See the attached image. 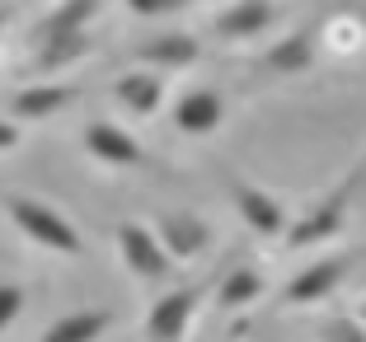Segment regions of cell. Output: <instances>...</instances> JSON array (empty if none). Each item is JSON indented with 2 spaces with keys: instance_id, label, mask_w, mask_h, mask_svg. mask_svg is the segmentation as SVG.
<instances>
[{
  "instance_id": "obj_13",
  "label": "cell",
  "mask_w": 366,
  "mask_h": 342,
  "mask_svg": "<svg viewBox=\"0 0 366 342\" xmlns=\"http://www.w3.org/2000/svg\"><path fill=\"white\" fill-rule=\"evenodd\" d=\"M197 56H202V43H197L193 33L183 29H169V33H155V38H146V43L137 47V61L151 66V71H188V66H197Z\"/></svg>"
},
{
  "instance_id": "obj_19",
  "label": "cell",
  "mask_w": 366,
  "mask_h": 342,
  "mask_svg": "<svg viewBox=\"0 0 366 342\" xmlns=\"http://www.w3.org/2000/svg\"><path fill=\"white\" fill-rule=\"evenodd\" d=\"M320 43H324L329 56H357L362 52V19H357V14H334V19H324Z\"/></svg>"
},
{
  "instance_id": "obj_24",
  "label": "cell",
  "mask_w": 366,
  "mask_h": 342,
  "mask_svg": "<svg viewBox=\"0 0 366 342\" xmlns=\"http://www.w3.org/2000/svg\"><path fill=\"white\" fill-rule=\"evenodd\" d=\"M0 29H5V10H0Z\"/></svg>"
},
{
  "instance_id": "obj_5",
  "label": "cell",
  "mask_w": 366,
  "mask_h": 342,
  "mask_svg": "<svg viewBox=\"0 0 366 342\" xmlns=\"http://www.w3.org/2000/svg\"><path fill=\"white\" fill-rule=\"evenodd\" d=\"M151 230L174 263H193V258H202L212 248V225L197 211H160L151 221Z\"/></svg>"
},
{
  "instance_id": "obj_8",
  "label": "cell",
  "mask_w": 366,
  "mask_h": 342,
  "mask_svg": "<svg viewBox=\"0 0 366 342\" xmlns=\"http://www.w3.org/2000/svg\"><path fill=\"white\" fill-rule=\"evenodd\" d=\"M272 24H277V5H272V0H226V5L212 14V33L221 43L263 38Z\"/></svg>"
},
{
  "instance_id": "obj_4",
  "label": "cell",
  "mask_w": 366,
  "mask_h": 342,
  "mask_svg": "<svg viewBox=\"0 0 366 342\" xmlns=\"http://www.w3.org/2000/svg\"><path fill=\"white\" fill-rule=\"evenodd\" d=\"M113 244H118L122 268H127L137 281H146V286H160V281H169L174 268H179V263H174V258L160 248L155 230H151V225H141V221H122L118 230H113Z\"/></svg>"
},
{
  "instance_id": "obj_3",
  "label": "cell",
  "mask_w": 366,
  "mask_h": 342,
  "mask_svg": "<svg viewBox=\"0 0 366 342\" xmlns=\"http://www.w3.org/2000/svg\"><path fill=\"white\" fill-rule=\"evenodd\" d=\"M207 296H212V277L160 291V300H155L151 314H146V342H188L193 319H197Z\"/></svg>"
},
{
  "instance_id": "obj_15",
  "label": "cell",
  "mask_w": 366,
  "mask_h": 342,
  "mask_svg": "<svg viewBox=\"0 0 366 342\" xmlns=\"http://www.w3.org/2000/svg\"><path fill=\"white\" fill-rule=\"evenodd\" d=\"M108 0H61L56 10H47L43 19L29 29V43H47V38H61V33H85L89 19H99V10H104Z\"/></svg>"
},
{
  "instance_id": "obj_1",
  "label": "cell",
  "mask_w": 366,
  "mask_h": 342,
  "mask_svg": "<svg viewBox=\"0 0 366 342\" xmlns=\"http://www.w3.org/2000/svg\"><path fill=\"white\" fill-rule=\"evenodd\" d=\"M357 193H362V164H352L334 193L315 197V202L287 225V235H282V239H287V248H315V244L338 239V235H343V225H347V216H352Z\"/></svg>"
},
{
  "instance_id": "obj_11",
  "label": "cell",
  "mask_w": 366,
  "mask_h": 342,
  "mask_svg": "<svg viewBox=\"0 0 366 342\" xmlns=\"http://www.w3.org/2000/svg\"><path fill=\"white\" fill-rule=\"evenodd\" d=\"M76 104V89L61 85V80H38V85H24L10 94V118L14 122H43V118H56L66 108Z\"/></svg>"
},
{
  "instance_id": "obj_17",
  "label": "cell",
  "mask_w": 366,
  "mask_h": 342,
  "mask_svg": "<svg viewBox=\"0 0 366 342\" xmlns=\"http://www.w3.org/2000/svg\"><path fill=\"white\" fill-rule=\"evenodd\" d=\"M216 286V310H249L254 300H263V291H268V277H263L259 268H230L221 281H212Z\"/></svg>"
},
{
  "instance_id": "obj_2",
  "label": "cell",
  "mask_w": 366,
  "mask_h": 342,
  "mask_svg": "<svg viewBox=\"0 0 366 342\" xmlns=\"http://www.w3.org/2000/svg\"><path fill=\"white\" fill-rule=\"evenodd\" d=\"M5 221L19 230L29 244L47 248V253H66V258H80L85 253V239H80V230L71 221H66L61 211H56L52 202H43V197H5Z\"/></svg>"
},
{
  "instance_id": "obj_22",
  "label": "cell",
  "mask_w": 366,
  "mask_h": 342,
  "mask_svg": "<svg viewBox=\"0 0 366 342\" xmlns=\"http://www.w3.org/2000/svg\"><path fill=\"white\" fill-rule=\"evenodd\" d=\"M137 19H169V14H179V10H188L193 0H122Z\"/></svg>"
},
{
  "instance_id": "obj_16",
  "label": "cell",
  "mask_w": 366,
  "mask_h": 342,
  "mask_svg": "<svg viewBox=\"0 0 366 342\" xmlns=\"http://www.w3.org/2000/svg\"><path fill=\"white\" fill-rule=\"evenodd\" d=\"M33 71L38 75H56L66 71V66H80L85 56H94V33H61V38H47V43L33 47Z\"/></svg>"
},
{
  "instance_id": "obj_9",
  "label": "cell",
  "mask_w": 366,
  "mask_h": 342,
  "mask_svg": "<svg viewBox=\"0 0 366 342\" xmlns=\"http://www.w3.org/2000/svg\"><path fill=\"white\" fill-rule=\"evenodd\" d=\"M80 141H85V150L99 164H108V169H137V164H146L141 141L127 127H118V122H89Z\"/></svg>"
},
{
  "instance_id": "obj_14",
  "label": "cell",
  "mask_w": 366,
  "mask_h": 342,
  "mask_svg": "<svg viewBox=\"0 0 366 342\" xmlns=\"http://www.w3.org/2000/svg\"><path fill=\"white\" fill-rule=\"evenodd\" d=\"M315 61H320V33L315 29H296L263 52V66L272 75H305Z\"/></svg>"
},
{
  "instance_id": "obj_18",
  "label": "cell",
  "mask_w": 366,
  "mask_h": 342,
  "mask_svg": "<svg viewBox=\"0 0 366 342\" xmlns=\"http://www.w3.org/2000/svg\"><path fill=\"white\" fill-rule=\"evenodd\" d=\"M108 328H113V314L108 310H71V314L47 323V333L38 342H99Z\"/></svg>"
},
{
  "instance_id": "obj_12",
  "label": "cell",
  "mask_w": 366,
  "mask_h": 342,
  "mask_svg": "<svg viewBox=\"0 0 366 342\" xmlns=\"http://www.w3.org/2000/svg\"><path fill=\"white\" fill-rule=\"evenodd\" d=\"M221 122H226V99L212 85L188 89V94L174 104V127H179L183 136H212Z\"/></svg>"
},
{
  "instance_id": "obj_20",
  "label": "cell",
  "mask_w": 366,
  "mask_h": 342,
  "mask_svg": "<svg viewBox=\"0 0 366 342\" xmlns=\"http://www.w3.org/2000/svg\"><path fill=\"white\" fill-rule=\"evenodd\" d=\"M315 342H366V338H362V323H357L352 314H334V319L320 323Z\"/></svg>"
},
{
  "instance_id": "obj_23",
  "label": "cell",
  "mask_w": 366,
  "mask_h": 342,
  "mask_svg": "<svg viewBox=\"0 0 366 342\" xmlns=\"http://www.w3.org/2000/svg\"><path fill=\"white\" fill-rule=\"evenodd\" d=\"M19 136H24V131H19V122L0 118V150H14V146H19Z\"/></svg>"
},
{
  "instance_id": "obj_6",
  "label": "cell",
  "mask_w": 366,
  "mask_h": 342,
  "mask_svg": "<svg viewBox=\"0 0 366 342\" xmlns=\"http://www.w3.org/2000/svg\"><path fill=\"white\" fill-rule=\"evenodd\" d=\"M347 268H352V253H324L320 263L301 268L287 286H282V305H320V300H329L338 286H343Z\"/></svg>"
},
{
  "instance_id": "obj_7",
  "label": "cell",
  "mask_w": 366,
  "mask_h": 342,
  "mask_svg": "<svg viewBox=\"0 0 366 342\" xmlns=\"http://www.w3.org/2000/svg\"><path fill=\"white\" fill-rule=\"evenodd\" d=\"M230 197H235V211H239V221L254 230V235H263V239H282L287 235V225H291V211H287V202L282 197H272L268 188H254V183H230Z\"/></svg>"
},
{
  "instance_id": "obj_21",
  "label": "cell",
  "mask_w": 366,
  "mask_h": 342,
  "mask_svg": "<svg viewBox=\"0 0 366 342\" xmlns=\"http://www.w3.org/2000/svg\"><path fill=\"white\" fill-rule=\"evenodd\" d=\"M24 305H29V296H24L19 281H0V333L24 314Z\"/></svg>"
},
{
  "instance_id": "obj_10",
  "label": "cell",
  "mask_w": 366,
  "mask_h": 342,
  "mask_svg": "<svg viewBox=\"0 0 366 342\" xmlns=\"http://www.w3.org/2000/svg\"><path fill=\"white\" fill-rule=\"evenodd\" d=\"M113 99H118V108L132 113V118H155L164 108V75L151 71V66H137V71L113 80Z\"/></svg>"
}]
</instances>
